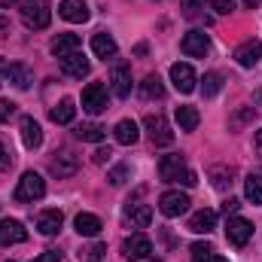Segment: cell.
I'll return each mask as SVG.
<instances>
[{"instance_id":"obj_20","label":"cell","mask_w":262,"mask_h":262,"mask_svg":"<svg viewBox=\"0 0 262 262\" xmlns=\"http://www.w3.org/2000/svg\"><path fill=\"white\" fill-rule=\"evenodd\" d=\"M58 61H61V73L73 76V79L89 76V58H82L79 52H73V55H67V58H58Z\"/></svg>"},{"instance_id":"obj_40","label":"cell","mask_w":262,"mask_h":262,"mask_svg":"<svg viewBox=\"0 0 262 262\" xmlns=\"http://www.w3.org/2000/svg\"><path fill=\"white\" fill-rule=\"evenodd\" d=\"M12 168V152L3 146V140H0V171H9Z\"/></svg>"},{"instance_id":"obj_25","label":"cell","mask_w":262,"mask_h":262,"mask_svg":"<svg viewBox=\"0 0 262 262\" xmlns=\"http://www.w3.org/2000/svg\"><path fill=\"white\" fill-rule=\"evenodd\" d=\"M174 119H177L180 131H195V128H198V122H201V113H198L195 107L183 104V107H177V110H174Z\"/></svg>"},{"instance_id":"obj_6","label":"cell","mask_w":262,"mask_h":262,"mask_svg":"<svg viewBox=\"0 0 262 262\" xmlns=\"http://www.w3.org/2000/svg\"><path fill=\"white\" fill-rule=\"evenodd\" d=\"M122 253H125V259L140 262L152 253V241H149L143 232H134V235H128V238L122 241Z\"/></svg>"},{"instance_id":"obj_29","label":"cell","mask_w":262,"mask_h":262,"mask_svg":"<svg viewBox=\"0 0 262 262\" xmlns=\"http://www.w3.org/2000/svg\"><path fill=\"white\" fill-rule=\"evenodd\" d=\"M125 216H128L137 229H146L152 223V207L149 204H128L125 207Z\"/></svg>"},{"instance_id":"obj_34","label":"cell","mask_w":262,"mask_h":262,"mask_svg":"<svg viewBox=\"0 0 262 262\" xmlns=\"http://www.w3.org/2000/svg\"><path fill=\"white\" fill-rule=\"evenodd\" d=\"M107 180H110L113 186H125V183L131 180V165H128V162H122V165H116V168H113V171L107 174Z\"/></svg>"},{"instance_id":"obj_18","label":"cell","mask_w":262,"mask_h":262,"mask_svg":"<svg viewBox=\"0 0 262 262\" xmlns=\"http://www.w3.org/2000/svg\"><path fill=\"white\" fill-rule=\"evenodd\" d=\"M21 140H25L28 149H37L43 143V128L34 116H21Z\"/></svg>"},{"instance_id":"obj_13","label":"cell","mask_w":262,"mask_h":262,"mask_svg":"<svg viewBox=\"0 0 262 262\" xmlns=\"http://www.w3.org/2000/svg\"><path fill=\"white\" fill-rule=\"evenodd\" d=\"M262 58V40H247L235 49V61L241 67H256Z\"/></svg>"},{"instance_id":"obj_11","label":"cell","mask_w":262,"mask_h":262,"mask_svg":"<svg viewBox=\"0 0 262 262\" xmlns=\"http://www.w3.org/2000/svg\"><path fill=\"white\" fill-rule=\"evenodd\" d=\"M58 15L64 18V21H73V25H82V21H89V3L85 0H61L58 3Z\"/></svg>"},{"instance_id":"obj_8","label":"cell","mask_w":262,"mask_h":262,"mask_svg":"<svg viewBox=\"0 0 262 262\" xmlns=\"http://www.w3.org/2000/svg\"><path fill=\"white\" fill-rule=\"evenodd\" d=\"M189 195L186 192H165V195L159 198V210H162V216H168V220H174V216H180V213H186L189 210Z\"/></svg>"},{"instance_id":"obj_3","label":"cell","mask_w":262,"mask_h":262,"mask_svg":"<svg viewBox=\"0 0 262 262\" xmlns=\"http://www.w3.org/2000/svg\"><path fill=\"white\" fill-rule=\"evenodd\" d=\"M82 110L92 113V116L107 110V85L104 82H89L82 89Z\"/></svg>"},{"instance_id":"obj_36","label":"cell","mask_w":262,"mask_h":262,"mask_svg":"<svg viewBox=\"0 0 262 262\" xmlns=\"http://www.w3.org/2000/svg\"><path fill=\"white\" fill-rule=\"evenodd\" d=\"M207 3H210V9L220 12V15H229V12L235 9V0H207Z\"/></svg>"},{"instance_id":"obj_24","label":"cell","mask_w":262,"mask_h":262,"mask_svg":"<svg viewBox=\"0 0 262 262\" xmlns=\"http://www.w3.org/2000/svg\"><path fill=\"white\" fill-rule=\"evenodd\" d=\"M6 82H12L15 89H31L34 82V73L28 64H9L6 67Z\"/></svg>"},{"instance_id":"obj_10","label":"cell","mask_w":262,"mask_h":262,"mask_svg":"<svg viewBox=\"0 0 262 262\" xmlns=\"http://www.w3.org/2000/svg\"><path fill=\"white\" fill-rule=\"evenodd\" d=\"M25 241H28V229L18 220H0V247H12Z\"/></svg>"},{"instance_id":"obj_46","label":"cell","mask_w":262,"mask_h":262,"mask_svg":"<svg viewBox=\"0 0 262 262\" xmlns=\"http://www.w3.org/2000/svg\"><path fill=\"white\" fill-rule=\"evenodd\" d=\"M253 98H256V104L262 107V89H256V92H253Z\"/></svg>"},{"instance_id":"obj_49","label":"cell","mask_w":262,"mask_h":262,"mask_svg":"<svg viewBox=\"0 0 262 262\" xmlns=\"http://www.w3.org/2000/svg\"><path fill=\"white\" fill-rule=\"evenodd\" d=\"M3 79H6V64L0 61V82H3Z\"/></svg>"},{"instance_id":"obj_37","label":"cell","mask_w":262,"mask_h":262,"mask_svg":"<svg viewBox=\"0 0 262 262\" xmlns=\"http://www.w3.org/2000/svg\"><path fill=\"white\" fill-rule=\"evenodd\" d=\"M244 122H253V107H247V110H241V113H235L232 116V128H238V125H244Z\"/></svg>"},{"instance_id":"obj_21","label":"cell","mask_w":262,"mask_h":262,"mask_svg":"<svg viewBox=\"0 0 262 262\" xmlns=\"http://www.w3.org/2000/svg\"><path fill=\"white\" fill-rule=\"evenodd\" d=\"M52 55L55 58H67V55H73V52H79V37L76 34H58L55 40H52Z\"/></svg>"},{"instance_id":"obj_22","label":"cell","mask_w":262,"mask_h":262,"mask_svg":"<svg viewBox=\"0 0 262 262\" xmlns=\"http://www.w3.org/2000/svg\"><path fill=\"white\" fill-rule=\"evenodd\" d=\"M113 137H116V143H122V146L137 143V137H140L137 122H134V119H119V122H116V128H113Z\"/></svg>"},{"instance_id":"obj_35","label":"cell","mask_w":262,"mask_h":262,"mask_svg":"<svg viewBox=\"0 0 262 262\" xmlns=\"http://www.w3.org/2000/svg\"><path fill=\"white\" fill-rule=\"evenodd\" d=\"M213 256V247L207 244V241H198V244H192V262H207Z\"/></svg>"},{"instance_id":"obj_5","label":"cell","mask_w":262,"mask_h":262,"mask_svg":"<svg viewBox=\"0 0 262 262\" xmlns=\"http://www.w3.org/2000/svg\"><path fill=\"white\" fill-rule=\"evenodd\" d=\"M226 238H229L232 247H244V244L253 238V223L244 220V216H229V223H226Z\"/></svg>"},{"instance_id":"obj_4","label":"cell","mask_w":262,"mask_h":262,"mask_svg":"<svg viewBox=\"0 0 262 262\" xmlns=\"http://www.w3.org/2000/svg\"><path fill=\"white\" fill-rule=\"evenodd\" d=\"M143 128L149 131V140H152L156 146H171V143H174V131L168 125V119L159 116V113H156V116L149 113V116L143 119Z\"/></svg>"},{"instance_id":"obj_31","label":"cell","mask_w":262,"mask_h":262,"mask_svg":"<svg viewBox=\"0 0 262 262\" xmlns=\"http://www.w3.org/2000/svg\"><path fill=\"white\" fill-rule=\"evenodd\" d=\"M244 195L253 204H262V174H250L244 180Z\"/></svg>"},{"instance_id":"obj_14","label":"cell","mask_w":262,"mask_h":262,"mask_svg":"<svg viewBox=\"0 0 262 262\" xmlns=\"http://www.w3.org/2000/svg\"><path fill=\"white\" fill-rule=\"evenodd\" d=\"M110 82H113V95H116V98H128L131 95V70H128L125 61H116V64H113Z\"/></svg>"},{"instance_id":"obj_33","label":"cell","mask_w":262,"mask_h":262,"mask_svg":"<svg viewBox=\"0 0 262 262\" xmlns=\"http://www.w3.org/2000/svg\"><path fill=\"white\" fill-rule=\"evenodd\" d=\"M79 262H101L107 256V247L104 244H89V247H79Z\"/></svg>"},{"instance_id":"obj_39","label":"cell","mask_w":262,"mask_h":262,"mask_svg":"<svg viewBox=\"0 0 262 262\" xmlns=\"http://www.w3.org/2000/svg\"><path fill=\"white\" fill-rule=\"evenodd\" d=\"M15 110H18V107H15L12 101H0V122H9V119L15 116Z\"/></svg>"},{"instance_id":"obj_9","label":"cell","mask_w":262,"mask_h":262,"mask_svg":"<svg viewBox=\"0 0 262 262\" xmlns=\"http://www.w3.org/2000/svg\"><path fill=\"white\" fill-rule=\"evenodd\" d=\"M180 49H183V55H189V58H204V55L210 52V40H207L204 31H189V34L180 40Z\"/></svg>"},{"instance_id":"obj_43","label":"cell","mask_w":262,"mask_h":262,"mask_svg":"<svg viewBox=\"0 0 262 262\" xmlns=\"http://www.w3.org/2000/svg\"><path fill=\"white\" fill-rule=\"evenodd\" d=\"M238 207H241V201H238V198H229V201H226V204H223V213H226V216H229V213H235V210H238Z\"/></svg>"},{"instance_id":"obj_17","label":"cell","mask_w":262,"mask_h":262,"mask_svg":"<svg viewBox=\"0 0 262 262\" xmlns=\"http://www.w3.org/2000/svg\"><path fill=\"white\" fill-rule=\"evenodd\" d=\"M92 52L98 55V58H116V52H119V46H116V40L107 34V31H101V34H95L92 37Z\"/></svg>"},{"instance_id":"obj_16","label":"cell","mask_w":262,"mask_h":262,"mask_svg":"<svg viewBox=\"0 0 262 262\" xmlns=\"http://www.w3.org/2000/svg\"><path fill=\"white\" fill-rule=\"evenodd\" d=\"M213 229H216V210L204 207V210L192 213V220H189V232H195V235H210Z\"/></svg>"},{"instance_id":"obj_50","label":"cell","mask_w":262,"mask_h":262,"mask_svg":"<svg viewBox=\"0 0 262 262\" xmlns=\"http://www.w3.org/2000/svg\"><path fill=\"white\" fill-rule=\"evenodd\" d=\"M140 262H162V259H156V256H146V259H140Z\"/></svg>"},{"instance_id":"obj_42","label":"cell","mask_w":262,"mask_h":262,"mask_svg":"<svg viewBox=\"0 0 262 262\" xmlns=\"http://www.w3.org/2000/svg\"><path fill=\"white\" fill-rule=\"evenodd\" d=\"M58 259H61V253H58V250H46V253H40L34 262H58Z\"/></svg>"},{"instance_id":"obj_12","label":"cell","mask_w":262,"mask_h":262,"mask_svg":"<svg viewBox=\"0 0 262 262\" xmlns=\"http://www.w3.org/2000/svg\"><path fill=\"white\" fill-rule=\"evenodd\" d=\"M183 168H186V159H183L180 152H168V156L159 159V177L168 180V183H174V180L180 177Z\"/></svg>"},{"instance_id":"obj_44","label":"cell","mask_w":262,"mask_h":262,"mask_svg":"<svg viewBox=\"0 0 262 262\" xmlns=\"http://www.w3.org/2000/svg\"><path fill=\"white\" fill-rule=\"evenodd\" d=\"M198 3H201V0H186V3H183V6H186V15H189V18H192V15L198 12Z\"/></svg>"},{"instance_id":"obj_45","label":"cell","mask_w":262,"mask_h":262,"mask_svg":"<svg viewBox=\"0 0 262 262\" xmlns=\"http://www.w3.org/2000/svg\"><path fill=\"white\" fill-rule=\"evenodd\" d=\"M256 149H259V152H262V128L256 131Z\"/></svg>"},{"instance_id":"obj_19","label":"cell","mask_w":262,"mask_h":262,"mask_svg":"<svg viewBox=\"0 0 262 262\" xmlns=\"http://www.w3.org/2000/svg\"><path fill=\"white\" fill-rule=\"evenodd\" d=\"M61 226H64L61 210H43V213L37 216V229H40V235H58Z\"/></svg>"},{"instance_id":"obj_47","label":"cell","mask_w":262,"mask_h":262,"mask_svg":"<svg viewBox=\"0 0 262 262\" xmlns=\"http://www.w3.org/2000/svg\"><path fill=\"white\" fill-rule=\"evenodd\" d=\"M262 0H244V6H250V9H253V6H259Z\"/></svg>"},{"instance_id":"obj_48","label":"cell","mask_w":262,"mask_h":262,"mask_svg":"<svg viewBox=\"0 0 262 262\" xmlns=\"http://www.w3.org/2000/svg\"><path fill=\"white\" fill-rule=\"evenodd\" d=\"M207 262H229V259H223L220 253H213V256H210V259H207Z\"/></svg>"},{"instance_id":"obj_30","label":"cell","mask_w":262,"mask_h":262,"mask_svg":"<svg viewBox=\"0 0 262 262\" xmlns=\"http://www.w3.org/2000/svg\"><path fill=\"white\" fill-rule=\"evenodd\" d=\"M162 95H165V85H162V79H159L156 73H149V76L140 82V98L152 101V98H162Z\"/></svg>"},{"instance_id":"obj_38","label":"cell","mask_w":262,"mask_h":262,"mask_svg":"<svg viewBox=\"0 0 262 262\" xmlns=\"http://www.w3.org/2000/svg\"><path fill=\"white\" fill-rule=\"evenodd\" d=\"M174 183H180V186H186V189H189V186H195V183H198V177H195V171L183 168V171H180V177H177Z\"/></svg>"},{"instance_id":"obj_1","label":"cell","mask_w":262,"mask_h":262,"mask_svg":"<svg viewBox=\"0 0 262 262\" xmlns=\"http://www.w3.org/2000/svg\"><path fill=\"white\" fill-rule=\"evenodd\" d=\"M21 21H25L28 28H34V31L49 28V21H52L49 3H46V0H21Z\"/></svg>"},{"instance_id":"obj_15","label":"cell","mask_w":262,"mask_h":262,"mask_svg":"<svg viewBox=\"0 0 262 262\" xmlns=\"http://www.w3.org/2000/svg\"><path fill=\"white\" fill-rule=\"evenodd\" d=\"M49 171L61 180V177H73L76 171H79V159L73 156V152H61V156H55L52 162H49Z\"/></svg>"},{"instance_id":"obj_51","label":"cell","mask_w":262,"mask_h":262,"mask_svg":"<svg viewBox=\"0 0 262 262\" xmlns=\"http://www.w3.org/2000/svg\"><path fill=\"white\" fill-rule=\"evenodd\" d=\"M9 3H15V0H0V6H9Z\"/></svg>"},{"instance_id":"obj_7","label":"cell","mask_w":262,"mask_h":262,"mask_svg":"<svg viewBox=\"0 0 262 262\" xmlns=\"http://www.w3.org/2000/svg\"><path fill=\"white\" fill-rule=\"evenodd\" d=\"M171 82H174V89L180 92V95H189V92H195V70L192 64H183V61H177V64H171Z\"/></svg>"},{"instance_id":"obj_2","label":"cell","mask_w":262,"mask_h":262,"mask_svg":"<svg viewBox=\"0 0 262 262\" xmlns=\"http://www.w3.org/2000/svg\"><path fill=\"white\" fill-rule=\"evenodd\" d=\"M43 195H46V180H43L37 171H25V174H21V180H18L15 198L28 204V201H40Z\"/></svg>"},{"instance_id":"obj_32","label":"cell","mask_w":262,"mask_h":262,"mask_svg":"<svg viewBox=\"0 0 262 262\" xmlns=\"http://www.w3.org/2000/svg\"><path fill=\"white\" fill-rule=\"evenodd\" d=\"M220 89H223V73H204V82H201V92H204V98H216L220 95Z\"/></svg>"},{"instance_id":"obj_23","label":"cell","mask_w":262,"mask_h":262,"mask_svg":"<svg viewBox=\"0 0 262 262\" xmlns=\"http://www.w3.org/2000/svg\"><path fill=\"white\" fill-rule=\"evenodd\" d=\"M73 229L82 235V238H95L104 226H101V220L95 216V213H76V220H73Z\"/></svg>"},{"instance_id":"obj_41","label":"cell","mask_w":262,"mask_h":262,"mask_svg":"<svg viewBox=\"0 0 262 262\" xmlns=\"http://www.w3.org/2000/svg\"><path fill=\"white\" fill-rule=\"evenodd\" d=\"M110 156H113V152H110V146H107V149L101 146V149L92 156V162H95V165H104V162H110Z\"/></svg>"},{"instance_id":"obj_26","label":"cell","mask_w":262,"mask_h":262,"mask_svg":"<svg viewBox=\"0 0 262 262\" xmlns=\"http://www.w3.org/2000/svg\"><path fill=\"white\" fill-rule=\"evenodd\" d=\"M73 116H76V104H73L70 98H64L61 104H55V107L49 110V119H52L55 125H70Z\"/></svg>"},{"instance_id":"obj_28","label":"cell","mask_w":262,"mask_h":262,"mask_svg":"<svg viewBox=\"0 0 262 262\" xmlns=\"http://www.w3.org/2000/svg\"><path fill=\"white\" fill-rule=\"evenodd\" d=\"M73 134H76L79 140H85V143H101V140L107 137V128L98 125V122H82V125H76Z\"/></svg>"},{"instance_id":"obj_27","label":"cell","mask_w":262,"mask_h":262,"mask_svg":"<svg viewBox=\"0 0 262 262\" xmlns=\"http://www.w3.org/2000/svg\"><path fill=\"white\" fill-rule=\"evenodd\" d=\"M207 177H210L213 189H220V192H223V189H232V183H235V180H232V177H235V171H232V168H226V165H213V168L207 171Z\"/></svg>"}]
</instances>
